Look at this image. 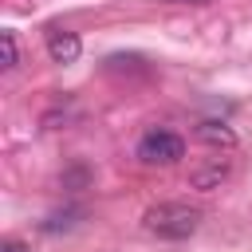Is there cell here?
Returning a JSON list of instances; mask_svg holds the SVG:
<instances>
[{
    "mask_svg": "<svg viewBox=\"0 0 252 252\" xmlns=\"http://www.w3.org/2000/svg\"><path fill=\"white\" fill-rule=\"evenodd\" d=\"M142 228L158 240H189L201 228V209L185 205V201H161L154 209H146Z\"/></svg>",
    "mask_w": 252,
    "mask_h": 252,
    "instance_id": "cell-1",
    "label": "cell"
},
{
    "mask_svg": "<svg viewBox=\"0 0 252 252\" xmlns=\"http://www.w3.org/2000/svg\"><path fill=\"white\" fill-rule=\"evenodd\" d=\"M138 158L146 165H173L185 158V142L173 134V130H150L142 142H138Z\"/></svg>",
    "mask_w": 252,
    "mask_h": 252,
    "instance_id": "cell-2",
    "label": "cell"
},
{
    "mask_svg": "<svg viewBox=\"0 0 252 252\" xmlns=\"http://www.w3.org/2000/svg\"><path fill=\"white\" fill-rule=\"evenodd\" d=\"M79 51H83V39L75 35V32H67V28H51L47 32V55H51V63H75L79 59Z\"/></svg>",
    "mask_w": 252,
    "mask_h": 252,
    "instance_id": "cell-3",
    "label": "cell"
},
{
    "mask_svg": "<svg viewBox=\"0 0 252 252\" xmlns=\"http://www.w3.org/2000/svg\"><path fill=\"white\" fill-rule=\"evenodd\" d=\"M197 138H201L205 146H220V150H232V146H236V134H232L224 122H217V118L197 122Z\"/></svg>",
    "mask_w": 252,
    "mask_h": 252,
    "instance_id": "cell-4",
    "label": "cell"
},
{
    "mask_svg": "<svg viewBox=\"0 0 252 252\" xmlns=\"http://www.w3.org/2000/svg\"><path fill=\"white\" fill-rule=\"evenodd\" d=\"M228 177V161H220V158H213L209 165H201V169H193L189 173V181H193V189H220V181Z\"/></svg>",
    "mask_w": 252,
    "mask_h": 252,
    "instance_id": "cell-5",
    "label": "cell"
},
{
    "mask_svg": "<svg viewBox=\"0 0 252 252\" xmlns=\"http://www.w3.org/2000/svg\"><path fill=\"white\" fill-rule=\"evenodd\" d=\"M0 43H4V63H0V67H4V71H12V67L20 63V47H16V32H4V35H0Z\"/></svg>",
    "mask_w": 252,
    "mask_h": 252,
    "instance_id": "cell-6",
    "label": "cell"
},
{
    "mask_svg": "<svg viewBox=\"0 0 252 252\" xmlns=\"http://www.w3.org/2000/svg\"><path fill=\"white\" fill-rule=\"evenodd\" d=\"M0 252H32V248H28L24 240H4V244H0Z\"/></svg>",
    "mask_w": 252,
    "mask_h": 252,
    "instance_id": "cell-7",
    "label": "cell"
},
{
    "mask_svg": "<svg viewBox=\"0 0 252 252\" xmlns=\"http://www.w3.org/2000/svg\"><path fill=\"white\" fill-rule=\"evenodd\" d=\"M165 4H205V0H165Z\"/></svg>",
    "mask_w": 252,
    "mask_h": 252,
    "instance_id": "cell-8",
    "label": "cell"
}]
</instances>
